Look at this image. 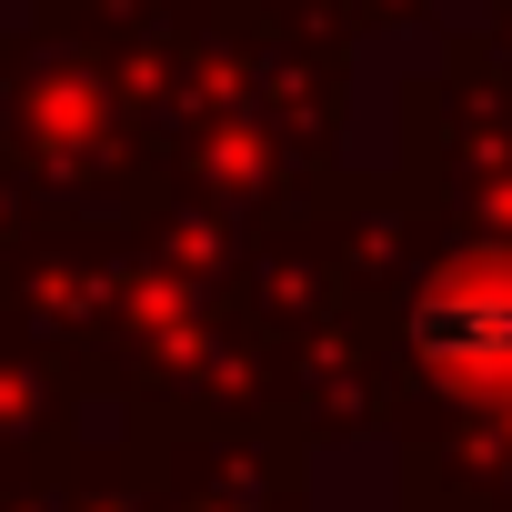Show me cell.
Here are the masks:
<instances>
[{
  "label": "cell",
  "mask_w": 512,
  "mask_h": 512,
  "mask_svg": "<svg viewBox=\"0 0 512 512\" xmlns=\"http://www.w3.org/2000/svg\"><path fill=\"white\" fill-rule=\"evenodd\" d=\"M412 362L462 402H512V251H472L412 292Z\"/></svg>",
  "instance_id": "cell-1"
}]
</instances>
